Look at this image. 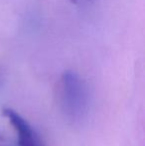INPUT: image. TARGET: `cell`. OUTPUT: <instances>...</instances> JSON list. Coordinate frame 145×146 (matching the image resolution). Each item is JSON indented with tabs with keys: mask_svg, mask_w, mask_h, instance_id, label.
<instances>
[{
	"mask_svg": "<svg viewBox=\"0 0 145 146\" xmlns=\"http://www.w3.org/2000/svg\"><path fill=\"white\" fill-rule=\"evenodd\" d=\"M2 113L9 119L18 133L19 146H45L42 139L39 137L29 122L23 118L18 112L10 108H3Z\"/></svg>",
	"mask_w": 145,
	"mask_h": 146,
	"instance_id": "7a4b0ae2",
	"label": "cell"
},
{
	"mask_svg": "<svg viewBox=\"0 0 145 146\" xmlns=\"http://www.w3.org/2000/svg\"><path fill=\"white\" fill-rule=\"evenodd\" d=\"M61 108L70 122L81 123L89 110V92L85 82L75 72L66 71L60 90Z\"/></svg>",
	"mask_w": 145,
	"mask_h": 146,
	"instance_id": "6da1fadb",
	"label": "cell"
},
{
	"mask_svg": "<svg viewBox=\"0 0 145 146\" xmlns=\"http://www.w3.org/2000/svg\"><path fill=\"white\" fill-rule=\"evenodd\" d=\"M3 138H4V137H3V134H2V133L0 132V142H1V141H3Z\"/></svg>",
	"mask_w": 145,
	"mask_h": 146,
	"instance_id": "3957f363",
	"label": "cell"
}]
</instances>
